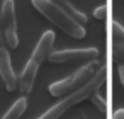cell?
Here are the masks:
<instances>
[{"mask_svg":"<svg viewBox=\"0 0 124 119\" xmlns=\"http://www.w3.org/2000/svg\"><path fill=\"white\" fill-rule=\"evenodd\" d=\"M112 119H124V109L116 111V112H114V116H112Z\"/></svg>","mask_w":124,"mask_h":119,"instance_id":"5bb4252c","label":"cell"},{"mask_svg":"<svg viewBox=\"0 0 124 119\" xmlns=\"http://www.w3.org/2000/svg\"><path fill=\"white\" fill-rule=\"evenodd\" d=\"M119 78H121V83L124 85V66L119 68Z\"/></svg>","mask_w":124,"mask_h":119,"instance_id":"9a60e30c","label":"cell"},{"mask_svg":"<svg viewBox=\"0 0 124 119\" xmlns=\"http://www.w3.org/2000/svg\"><path fill=\"white\" fill-rule=\"evenodd\" d=\"M97 68H99L97 61H88V63H85V66L78 68L73 75H70V77H66V78H63V80H60V82L51 83V85H49V94L54 95V97H65V95H68V94L78 90L82 85H85V83L93 77V73L97 71Z\"/></svg>","mask_w":124,"mask_h":119,"instance_id":"277c9868","label":"cell"},{"mask_svg":"<svg viewBox=\"0 0 124 119\" xmlns=\"http://www.w3.org/2000/svg\"><path fill=\"white\" fill-rule=\"evenodd\" d=\"M38 119H39V117H38Z\"/></svg>","mask_w":124,"mask_h":119,"instance_id":"2e32d148","label":"cell"},{"mask_svg":"<svg viewBox=\"0 0 124 119\" xmlns=\"http://www.w3.org/2000/svg\"><path fill=\"white\" fill-rule=\"evenodd\" d=\"M112 55H114V58H117V60H124V41H121V43H114Z\"/></svg>","mask_w":124,"mask_h":119,"instance_id":"7c38bea8","label":"cell"},{"mask_svg":"<svg viewBox=\"0 0 124 119\" xmlns=\"http://www.w3.org/2000/svg\"><path fill=\"white\" fill-rule=\"evenodd\" d=\"M0 77H2L9 92H14L17 88V77H16L14 68H12V60H10L9 48H7L5 39H4L2 26H0Z\"/></svg>","mask_w":124,"mask_h":119,"instance_id":"52a82bcc","label":"cell"},{"mask_svg":"<svg viewBox=\"0 0 124 119\" xmlns=\"http://www.w3.org/2000/svg\"><path fill=\"white\" fill-rule=\"evenodd\" d=\"M93 16H95L99 21H104V19L107 17V5H100V7H97V9L93 10Z\"/></svg>","mask_w":124,"mask_h":119,"instance_id":"4fadbf2b","label":"cell"},{"mask_svg":"<svg viewBox=\"0 0 124 119\" xmlns=\"http://www.w3.org/2000/svg\"><path fill=\"white\" fill-rule=\"evenodd\" d=\"M26 107H27V100L22 97V99H17L14 104H12V107L5 112V116L2 117V119H21V116L26 112Z\"/></svg>","mask_w":124,"mask_h":119,"instance_id":"9c48e42d","label":"cell"},{"mask_svg":"<svg viewBox=\"0 0 124 119\" xmlns=\"http://www.w3.org/2000/svg\"><path fill=\"white\" fill-rule=\"evenodd\" d=\"M32 5L39 14H43L49 22L58 26L65 34L71 36L73 39H83L85 38V34H87L85 26H82L77 21H73L65 10H61L53 2V0H32Z\"/></svg>","mask_w":124,"mask_h":119,"instance_id":"3957f363","label":"cell"},{"mask_svg":"<svg viewBox=\"0 0 124 119\" xmlns=\"http://www.w3.org/2000/svg\"><path fill=\"white\" fill-rule=\"evenodd\" d=\"M90 99H92V102L100 109V112H107V102H105V99L104 97H100V95H97V94H92L90 95Z\"/></svg>","mask_w":124,"mask_h":119,"instance_id":"8fae6325","label":"cell"},{"mask_svg":"<svg viewBox=\"0 0 124 119\" xmlns=\"http://www.w3.org/2000/svg\"><path fill=\"white\" fill-rule=\"evenodd\" d=\"M53 2L61 9V10H65L73 21H77L78 24H82V26H85L87 24V16L83 14V12H80L78 9H75L70 2H68V0H53Z\"/></svg>","mask_w":124,"mask_h":119,"instance_id":"ba28073f","label":"cell"},{"mask_svg":"<svg viewBox=\"0 0 124 119\" xmlns=\"http://www.w3.org/2000/svg\"><path fill=\"white\" fill-rule=\"evenodd\" d=\"M2 32L9 49H16L19 46V34H17V21H16V5L14 0H4L2 4Z\"/></svg>","mask_w":124,"mask_h":119,"instance_id":"5b68a950","label":"cell"},{"mask_svg":"<svg viewBox=\"0 0 124 119\" xmlns=\"http://www.w3.org/2000/svg\"><path fill=\"white\" fill-rule=\"evenodd\" d=\"M53 43H54V32H53V31H46V32L41 36L38 46L34 48V51H32L29 61L26 63L24 71H22L21 78L17 80V88H19L24 95L32 90L34 82H36V77H38V70H39L41 63H43L44 60H48V56H49V53H51V48H53Z\"/></svg>","mask_w":124,"mask_h":119,"instance_id":"7a4b0ae2","label":"cell"},{"mask_svg":"<svg viewBox=\"0 0 124 119\" xmlns=\"http://www.w3.org/2000/svg\"><path fill=\"white\" fill-rule=\"evenodd\" d=\"M105 78H107V66L102 65V66L97 68V71L93 73V77H92L85 85H82L78 90H75V92L65 95V99H61L56 105H53L51 109H48L39 119H58L61 114H65V112H66L68 109H71L73 105L83 102L85 99H90V95L95 94V92L104 85Z\"/></svg>","mask_w":124,"mask_h":119,"instance_id":"6da1fadb","label":"cell"},{"mask_svg":"<svg viewBox=\"0 0 124 119\" xmlns=\"http://www.w3.org/2000/svg\"><path fill=\"white\" fill-rule=\"evenodd\" d=\"M99 51L95 48H80V49H61L51 51L48 61L51 63H68V61H97Z\"/></svg>","mask_w":124,"mask_h":119,"instance_id":"8992f818","label":"cell"},{"mask_svg":"<svg viewBox=\"0 0 124 119\" xmlns=\"http://www.w3.org/2000/svg\"><path fill=\"white\" fill-rule=\"evenodd\" d=\"M110 31H112V41L114 43L124 41V27L119 22H112L110 24Z\"/></svg>","mask_w":124,"mask_h":119,"instance_id":"30bf717a","label":"cell"}]
</instances>
